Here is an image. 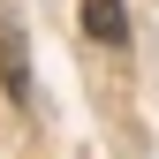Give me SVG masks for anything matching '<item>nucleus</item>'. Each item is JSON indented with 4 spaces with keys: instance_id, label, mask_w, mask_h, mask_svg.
<instances>
[{
    "instance_id": "obj_1",
    "label": "nucleus",
    "mask_w": 159,
    "mask_h": 159,
    "mask_svg": "<svg viewBox=\"0 0 159 159\" xmlns=\"http://www.w3.org/2000/svg\"><path fill=\"white\" fill-rule=\"evenodd\" d=\"M0 84H8V98H30V53L15 23H0Z\"/></svg>"
},
{
    "instance_id": "obj_2",
    "label": "nucleus",
    "mask_w": 159,
    "mask_h": 159,
    "mask_svg": "<svg viewBox=\"0 0 159 159\" xmlns=\"http://www.w3.org/2000/svg\"><path fill=\"white\" fill-rule=\"evenodd\" d=\"M84 30L98 38V46H129V15H121V0H84Z\"/></svg>"
}]
</instances>
